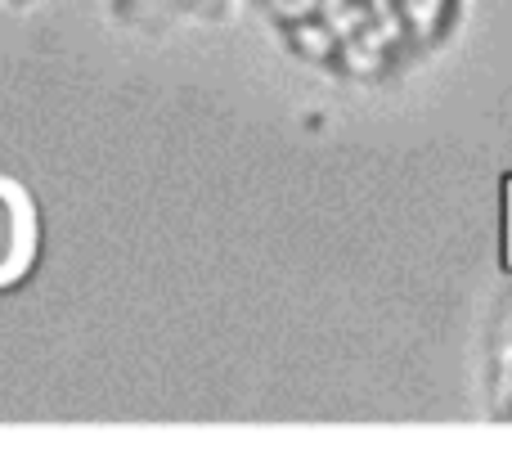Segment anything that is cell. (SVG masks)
I'll list each match as a JSON object with an SVG mask.
<instances>
[{
	"mask_svg": "<svg viewBox=\"0 0 512 463\" xmlns=\"http://www.w3.org/2000/svg\"><path fill=\"white\" fill-rule=\"evenodd\" d=\"M301 63L355 90H387L436 63L472 0H261Z\"/></svg>",
	"mask_w": 512,
	"mask_h": 463,
	"instance_id": "cell-1",
	"label": "cell"
},
{
	"mask_svg": "<svg viewBox=\"0 0 512 463\" xmlns=\"http://www.w3.org/2000/svg\"><path fill=\"white\" fill-rule=\"evenodd\" d=\"M495 410L499 419H512V351H508V365L499 374V396H495Z\"/></svg>",
	"mask_w": 512,
	"mask_h": 463,
	"instance_id": "cell-2",
	"label": "cell"
}]
</instances>
